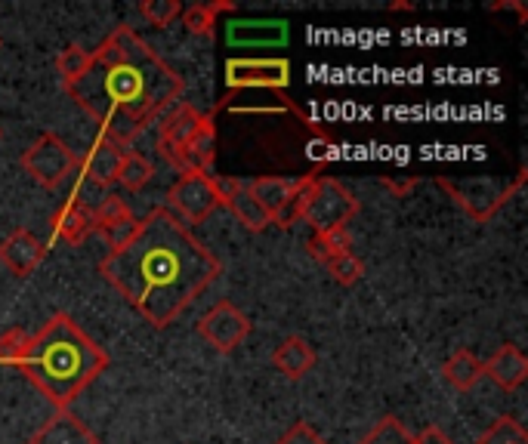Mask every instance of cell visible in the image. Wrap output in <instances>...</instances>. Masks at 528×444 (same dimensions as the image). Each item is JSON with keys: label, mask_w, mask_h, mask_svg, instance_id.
<instances>
[{"label": "cell", "mask_w": 528, "mask_h": 444, "mask_svg": "<svg viewBox=\"0 0 528 444\" xmlns=\"http://www.w3.org/2000/svg\"><path fill=\"white\" fill-rule=\"evenodd\" d=\"M99 272L152 327L164 330L220 278L223 266L180 219L158 207L124 247L109 250Z\"/></svg>", "instance_id": "6da1fadb"}, {"label": "cell", "mask_w": 528, "mask_h": 444, "mask_svg": "<svg viewBox=\"0 0 528 444\" xmlns=\"http://www.w3.org/2000/svg\"><path fill=\"white\" fill-rule=\"evenodd\" d=\"M186 84L130 25H118L90 53V65L65 93L99 127V136L127 148L158 115L180 102Z\"/></svg>", "instance_id": "7a4b0ae2"}, {"label": "cell", "mask_w": 528, "mask_h": 444, "mask_svg": "<svg viewBox=\"0 0 528 444\" xmlns=\"http://www.w3.org/2000/svg\"><path fill=\"white\" fill-rule=\"evenodd\" d=\"M105 367H109V352L62 312L41 327L38 337L28 340V349L19 361L22 377L56 411H68Z\"/></svg>", "instance_id": "3957f363"}, {"label": "cell", "mask_w": 528, "mask_h": 444, "mask_svg": "<svg viewBox=\"0 0 528 444\" xmlns=\"http://www.w3.org/2000/svg\"><path fill=\"white\" fill-rule=\"evenodd\" d=\"M356 213H359V201L352 198V192L340 179L312 176L291 207V226L294 222H306L315 235L337 232V229H346V222Z\"/></svg>", "instance_id": "277c9868"}, {"label": "cell", "mask_w": 528, "mask_h": 444, "mask_svg": "<svg viewBox=\"0 0 528 444\" xmlns=\"http://www.w3.org/2000/svg\"><path fill=\"white\" fill-rule=\"evenodd\" d=\"M525 170H519L516 179L504 182V179H467V182H451V179H439L442 189L451 195V201H457L473 222H488L495 216L525 182Z\"/></svg>", "instance_id": "5b68a950"}, {"label": "cell", "mask_w": 528, "mask_h": 444, "mask_svg": "<svg viewBox=\"0 0 528 444\" xmlns=\"http://www.w3.org/2000/svg\"><path fill=\"white\" fill-rule=\"evenodd\" d=\"M75 167H78V155L56 133L38 136L22 155V170L38 185H44V189H59L72 176Z\"/></svg>", "instance_id": "8992f818"}, {"label": "cell", "mask_w": 528, "mask_h": 444, "mask_svg": "<svg viewBox=\"0 0 528 444\" xmlns=\"http://www.w3.org/2000/svg\"><path fill=\"white\" fill-rule=\"evenodd\" d=\"M167 204L173 210V216L183 222H204L214 210L223 207V198L217 192V182L214 176H204V173H186L180 176L167 192Z\"/></svg>", "instance_id": "52a82bcc"}, {"label": "cell", "mask_w": 528, "mask_h": 444, "mask_svg": "<svg viewBox=\"0 0 528 444\" xmlns=\"http://www.w3.org/2000/svg\"><path fill=\"white\" fill-rule=\"evenodd\" d=\"M312 176H257V179H244L248 192L260 201V207L269 213L275 226L288 229L291 226V207L297 195L306 189Z\"/></svg>", "instance_id": "ba28073f"}, {"label": "cell", "mask_w": 528, "mask_h": 444, "mask_svg": "<svg viewBox=\"0 0 528 444\" xmlns=\"http://www.w3.org/2000/svg\"><path fill=\"white\" fill-rule=\"evenodd\" d=\"M251 333V318L244 315L238 306H232L229 300L217 303L201 321H198V337L207 340V346H214L220 355L235 352Z\"/></svg>", "instance_id": "9c48e42d"}, {"label": "cell", "mask_w": 528, "mask_h": 444, "mask_svg": "<svg viewBox=\"0 0 528 444\" xmlns=\"http://www.w3.org/2000/svg\"><path fill=\"white\" fill-rule=\"evenodd\" d=\"M291 62L288 59H229L226 62V87L229 90H288Z\"/></svg>", "instance_id": "30bf717a"}, {"label": "cell", "mask_w": 528, "mask_h": 444, "mask_svg": "<svg viewBox=\"0 0 528 444\" xmlns=\"http://www.w3.org/2000/svg\"><path fill=\"white\" fill-rule=\"evenodd\" d=\"M198 121H201V111H198V108H192V105H186V102H176V105L170 108V115L164 118V124H161L158 152H161L176 170H180V176L189 173V164H186V158H183V145H186L189 136L195 133Z\"/></svg>", "instance_id": "8fae6325"}, {"label": "cell", "mask_w": 528, "mask_h": 444, "mask_svg": "<svg viewBox=\"0 0 528 444\" xmlns=\"http://www.w3.org/2000/svg\"><path fill=\"white\" fill-rule=\"evenodd\" d=\"M217 182V192L223 198V207L232 210V216L241 222L248 232H263L266 226H272L269 213L260 207V201L248 192V185L244 179H235V176H214Z\"/></svg>", "instance_id": "7c38bea8"}, {"label": "cell", "mask_w": 528, "mask_h": 444, "mask_svg": "<svg viewBox=\"0 0 528 444\" xmlns=\"http://www.w3.org/2000/svg\"><path fill=\"white\" fill-rule=\"evenodd\" d=\"M229 47H285L288 22L281 19H238L226 25Z\"/></svg>", "instance_id": "4fadbf2b"}, {"label": "cell", "mask_w": 528, "mask_h": 444, "mask_svg": "<svg viewBox=\"0 0 528 444\" xmlns=\"http://www.w3.org/2000/svg\"><path fill=\"white\" fill-rule=\"evenodd\" d=\"M44 256H47V244L25 229H16L10 238H4V244H0V263H4L16 278H28L44 263Z\"/></svg>", "instance_id": "5bb4252c"}, {"label": "cell", "mask_w": 528, "mask_h": 444, "mask_svg": "<svg viewBox=\"0 0 528 444\" xmlns=\"http://www.w3.org/2000/svg\"><path fill=\"white\" fill-rule=\"evenodd\" d=\"M482 377H488L504 392H516L528 377V358L516 346H501L488 361H482Z\"/></svg>", "instance_id": "9a60e30c"}, {"label": "cell", "mask_w": 528, "mask_h": 444, "mask_svg": "<svg viewBox=\"0 0 528 444\" xmlns=\"http://www.w3.org/2000/svg\"><path fill=\"white\" fill-rule=\"evenodd\" d=\"M183 158L189 164V173H204L214 176V158H217V124L210 115H201L195 133L189 136V142L183 145Z\"/></svg>", "instance_id": "2e32d148"}, {"label": "cell", "mask_w": 528, "mask_h": 444, "mask_svg": "<svg viewBox=\"0 0 528 444\" xmlns=\"http://www.w3.org/2000/svg\"><path fill=\"white\" fill-rule=\"evenodd\" d=\"M28 444H99V438L68 411H56Z\"/></svg>", "instance_id": "e0dca14e"}, {"label": "cell", "mask_w": 528, "mask_h": 444, "mask_svg": "<svg viewBox=\"0 0 528 444\" xmlns=\"http://www.w3.org/2000/svg\"><path fill=\"white\" fill-rule=\"evenodd\" d=\"M121 158H124V148H118L112 139L99 136V139L90 145L87 158L81 161V167H84V176H90V182H96V185H105V189H109V185H115V182H118Z\"/></svg>", "instance_id": "ac0fdd59"}, {"label": "cell", "mask_w": 528, "mask_h": 444, "mask_svg": "<svg viewBox=\"0 0 528 444\" xmlns=\"http://www.w3.org/2000/svg\"><path fill=\"white\" fill-rule=\"evenodd\" d=\"M315 361H319V355H315V349L303 337L281 340L275 346V352H272V367L278 370L281 377H288V380H303L309 370L315 367Z\"/></svg>", "instance_id": "d6986e66"}, {"label": "cell", "mask_w": 528, "mask_h": 444, "mask_svg": "<svg viewBox=\"0 0 528 444\" xmlns=\"http://www.w3.org/2000/svg\"><path fill=\"white\" fill-rule=\"evenodd\" d=\"M53 232L68 241V244H84L93 235V216L90 207L81 204L78 198L65 201V207L53 216Z\"/></svg>", "instance_id": "ffe728a7"}, {"label": "cell", "mask_w": 528, "mask_h": 444, "mask_svg": "<svg viewBox=\"0 0 528 444\" xmlns=\"http://www.w3.org/2000/svg\"><path fill=\"white\" fill-rule=\"evenodd\" d=\"M442 374H445L448 386L461 389V392H470V389L482 380V361H479L470 349H457V352L445 361Z\"/></svg>", "instance_id": "44dd1931"}, {"label": "cell", "mask_w": 528, "mask_h": 444, "mask_svg": "<svg viewBox=\"0 0 528 444\" xmlns=\"http://www.w3.org/2000/svg\"><path fill=\"white\" fill-rule=\"evenodd\" d=\"M235 10H238V7L232 4V0H214V4H195V7L183 10L180 16H183V25H186L192 34L207 37V34H214L217 19H220L223 13H235Z\"/></svg>", "instance_id": "7402d4cb"}, {"label": "cell", "mask_w": 528, "mask_h": 444, "mask_svg": "<svg viewBox=\"0 0 528 444\" xmlns=\"http://www.w3.org/2000/svg\"><path fill=\"white\" fill-rule=\"evenodd\" d=\"M155 176V167L146 155L133 152V148H124V158H121V170H118V182L130 192H139L143 185Z\"/></svg>", "instance_id": "603a6c76"}, {"label": "cell", "mask_w": 528, "mask_h": 444, "mask_svg": "<svg viewBox=\"0 0 528 444\" xmlns=\"http://www.w3.org/2000/svg\"><path fill=\"white\" fill-rule=\"evenodd\" d=\"M349 247H352V238H349L346 229L319 232V235H312L309 244H306V250H309L315 259H319V263H328V259L337 256V253H349Z\"/></svg>", "instance_id": "cb8c5ba5"}, {"label": "cell", "mask_w": 528, "mask_h": 444, "mask_svg": "<svg viewBox=\"0 0 528 444\" xmlns=\"http://www.w3.org/2000/svg\"><path fill=\"white\" fill-rule=\"evenodd\" d=\"M87 65H90V53H87L84 47H78V44L65 47V50L56 56V71H59V78H62L65 87L75 84L81 74L87 71Z\"/></svg>", "instance_id": "d4e9b609"}, {"label": "cell", "mask_w": 528, "mask_h": 444, "mask_svg": "<svg viewBox=\"0 0 528 444\" xmlns=\"http://www.w3.org/2000/svg\"><path fill=\"white\" fill-rule=\"evenodd\" d=\"M328 272H331V278L337 281V284H343V287H352L356 284L362 275H365V263L356 256V253H337V256H331L328 259Z\"/></svg>", "instance_id": "484cf974"}, {"label": "cell", "mask_w": 528, "mask_h": 444, "mask_svg": "<svg viewBox=\"0 0 528 444\" xmlns=\"http://www.w3.org/2000/svg\"><path fill=\"white\" fill-rule=\"evenodd\" d=\"M525 441H528L525 429L513 417H501L479 435L476 444H525Z\"/></svg>", "instance_id": "4316f807"}, {"label": "cell", "mask_w": 528, "mask_h": 444, "mask_svg": "<svg viewBox=\"0 0 528 444\" xmlns=\"http://www.w3.org/2000/svg\"><path fill=\"white\" fill-rule=\"evenodd\" d=\"M411 432L396 420V417H383L359 444H411Z\"/></svg>", "instance_id": "83f0119b"}, {"label": "cell", "mask_w": 528, "mask_h": 444, "mask_svg": "<svg viewBox=\"0 0 528 444\" xmlns=\"http://www.w3.org/2000/svg\"><path fill=\"white\" fill-rule=\"evenodd\" d=\"M28 340L31 337L22 327H10V330L0 333V364H4V367H19V361H22V355L28 349Z\"/></svg>", "instance_id": "f1b7e54d"}, {"label": "cell", "mask_w": 528, "mask_h": 444, "mask_svg": "<svg viewBox=\"0 0 528 444\" xmlns=\"http://www.w3.org/2000/svg\"><path fill=\"white\" fill-rule=\"evenodd\" d=\"M90 216H93V232H99V229H105V226H112V222L130 216V207L124 204V198L109 195V198H102L96 207H90Z\"/></svg>", "instance_id": "f546056e"}, {"label": "cell", "mask_w": 528, "mask_h": 444, "mask_svg": "<svg viewBox=\"0 0 528 444\" xmlns=\"http://www.w3.org/2000/svg\"><path fill=\"white\" fill-rule=\"evenodd\" d=\"M139 13H143L146 22L167 28L176 16L183 13V4H176V0H143V4H139Z\"/></svg>", "instance_id": "4dcf8cb0"}, {"label": "cell", "mask_w": 528, "mask_h": 444, "mask_svg": "<svg viewBox=\"0 0 528 444\" xmlns=\"http://www.w3.org/2000/svg\"><path fill=\"white\" fill-rule=\"evenodd\" d=\"M275 444H328V441L319 435V429L309 426L306 420H300V423H294L285 435H281Z\"/></svg>", "instance_id": "1f68e13d"}, {"label": "cell", "mask_w": 528, "mask_h": 444, "mask_svg": "<svg viewBox=\"0 0 528 444\" xmlns=\"http://www.w3.org/2000/svg\"><path fill=\"white\" fill-rule=\"evenodd\" d=\"M411 444H454L439 426H427L424 432H417L414 438H411Z\"/></svg>", "instance_id": "d6a6232c"}, {"label": "cell", "mask_w": 528, "mask_h": 444, "mask_svg": "<svg viewBox=\"0 0 528 444\" xmlns=\"http://www.w3.org/2000/svg\"><path fill=\"white\" fill-rule=\"evenodd\" d=\"M306 155L315 158V161H328L331 158V139H312L309 148H306Z\"/></svg>", "instance_id": "836d02e7"}, {"label": "cell", "mask_w": 528, "mask_h": 444, "mask_svg": "<svg viewBox=\"0 0 528 444\" xmlns=\"http://www.w3.org/2000/svg\"><path fill=\"white\" fill-rule=\"evenodd\" d=\"M383 185H390V189L396 192V195H405L411 185H414V179H408V182H393V179H383Z\"/></svg>", "instance_id": "e575fe53"}, {"label": "cell", "mask_w": 528, "mask_h": 444, "mask_svg": "<svg viewBox=\"0 0 528 444\" xmlns=\"http://www.w3.org/2000/svg\"><path fill=\"white\" fill-rule=\"evenodd\" d=\"M0 139H4V130H0Z\"/></svg>", "instance_id": "d590c367"}, {"label": "cell", "mask_w": 528, "mask_h": 444, "mask_svg": "<svg viewBox=\"0 0 528 444\" xmlns=\"http://www.w3.org/2000/svg\"><path fill=\"white\" fill-rule=\"evenodd\" d=\"M0 47H4V41H0Z\"/></svg>", "instance_id": "8d00e7d4"}]
</instances>
